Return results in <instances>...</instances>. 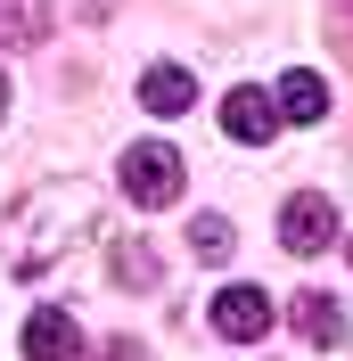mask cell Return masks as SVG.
<instances>
[{
  "label": "cell",
  "instance_id": "1",
  "mask_svg": "<svg viewBox=\"0 0 353 361\" xmlns=\"http://www.w3.org/2000/svg\"><path fill=\"white\" fill-rule=\"evenodd\" d=\"M74 230H83V197H74V189L25 197L17 214H8V263H17V271H49V255L66 247Z\"/></svg>",
  "mask_w": 353,
  "mask_h": 361
},
{
  "label": "cell",
  "instance_id": "2",
  "mask_svg": "<svg viewBox=\"0 0 353 361\" xmlns=\"http://www.w3.org/2000/svg\"><path fill=\"white\" fill-rule=\"evenodd\" d=\"M115 180H124V197L132 205H173L181 197V157L173 148H164V140H132V148H124V164H115Z\"/></svg>",
  "mask_w": 353,
  "mask_h": 361
},
{
  "label": "cell",
  "instance_id": "3",
  "mask_svg": "<svg viewBox=\"0 0 353 361\" xmlns=\"http://www.w3.org/2000/svg\"><path fill=\"white\" fill-rule=\"evenodd\" d=\"M337 238H345V222H337L329 189H296V197L280 205V247L287 255H329Z\"/></svg>",
  "mask_w": 353,
  "mask_h": 361
},
{
  "label": "cell",
  "instance_id": "4",
  "mask_svg": "<svg viewBox=\"0 0 353 361\" xmlns=\"http://www.w3.org/2000/svg\"><path fill=\"white\" fill-rule=\"evenodd\" d=\"M271 320H280V304H271L263 288H246V279H230V288L214 295V329H222L230 345H255Z\"/></svg>",
  "mask_w": 353,
  "mask_h": 361
},
{
  "label": "cell",
  "instance_id": "5",
  "mask_svg": "<svg viewBox=\"0 0 353 361\" xmlns=\"http://www.w3.org/2000/svg\"><path fill=\"white\" fill-rule=\"evenodd\" d=\"M222 132L239 140V148H263V140L280 132V107H271V99H263L255 82H239L230 99H222Z\"/></svg>",
  "mask_w": 353,
  "mask_h": 361
},
{
  "label": "cell",
  "instance_id": "6",
  "mask_svg": "<svg viewBox=\"0 0 353 361\" xmlns=\"http://www.w3.org/2000/svg\"><path fill=\"white\" fill-rule=\"evenodd\" d=\"M271 107H280V123H321V115H329V82L312 66H287L280 90H271Z\"/></svg>",
  "mask_w": 353,
  "mask_h": 361
},
{
  "label": "cell",
  "instance_id": "7",
  "mask_svg": "<svg viewBox=\"0 0 353 361\" xmlns=\"http://www.w3.org/2000/svg\"><path fill=\"white\" fill-rule=\"evenodd\" d=\"M140 107L148 115H189L198 107V74L189 66H148L140 74Z\"/></svg>",
  "mask_w": 353,
  "mask_h": 361
},
{
  "label": "cell",
  "instance_id": "8",
  "mask_svg": "<svg viewBox=\"0 0 353 361\" xmlns=\"http://www.w3.org/2000/svg\"><path fill=\"white\" fill-rule=\"evenodd\" d=\"M74 353H83L74 312H33L25 320V361H74Z\"/></svg>",
  "mask_w": 353,
  "mask_h": 361
},
{
  "label": "cell",
  "instance_id": "9",
  "mask_svg": "<svg viewBox=\"0 0 353 361\" xmlns=\"http://www.w3.org/2000/svg\"><path fill=\"white\" fill-rule=\"evenodd\" d=\"M345 329H353V320H345V304H337V295H321V288L296 295V337H304V345H321V353H329V345H345Z\"/></svg>",
  "mask_w": 353,
  "mask_h": 361
},
{
  "label": "cell",
  "instance_id": "10",
  "mask_svg": "<svg viewBox=\"0 0 353 361\" xmlns=\"http://www.w3.org/2000/svg\"><path fill=\"white\" fill-rule=\"evenodd\" d=\"M49 33V8L42 0H0V49H33Z\"/></svg>",
  "mask_w": 353,
  "mask_h": 361
},
{
  "label": "cell",
  "instance_id": "11",
  "mask_svg": "<svg viewBox=\"0 0 353 361\" xmlns=\"http://www.w3.org/2000/svg\"><path fill=\"white\" fill-rule=\"evenodd\" d=\"M189 247H198V263H222V255H230V222H222V214H198V222H189Z\"/></svg>",
  "mask_w": 353,
  "mask_h": 361
},
{
  "label": "cell",
  "instance_id": "12",
  "mask_svg": "<svg viewBox=\"0 0 353 361\" xmlns=\"http://www.w3.org/2000/svg\"><path fill=\"white\" fill-rule=\"evenodd\" d=\"M115 279H132V288H148V279H156V263H148V255H132V247H124V255H115Z\"/></svg>",
  "mask_w": 353,
  "mask_h": 361
},
{
  "label": "cell",
  "instance_id": "13",
  "mask_svg": "<svg viewBox=\"0 0 353 361\" xmlns=\"http://www.w3.org/2000/svg\"><path fill=\"white\" fill-rule=\"evenodd\" d=\"M0 115H8V74H0Z\"/></svg>",
  "mask_w": 353,
  "mask_h": 361
},
{
  "label": "cell",
  "instance_id": "14",
  "mask_svg": "<svg viewBox=\"0 0 353 361\" xmlns=\"http://www.w3.org/2000/svg\"><path fill=\"white\" fill-rule=\"evenodd\" d=\"M345 263H353V238H345Z\"/></svg>",
  "mask_w": 353,
  "mask_h": 361
}]
</instances>
